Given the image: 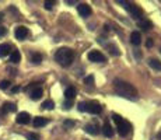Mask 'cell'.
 <instances>
[{
  "mask_svg": "<svg viewBox=\"0 0 161 140\" xmlns=\"http://www.w3.org/2000/svg\"><path fill=\"white\" fill-rule=\"evenodd\" d=\"M114 88H115L116 94L120 95V97L128 98V99H133V101L137 99V90H136V87L130 83L116 79L115 81H114Z\"/></svg>",
  "mask_w": 161,
  "mask_h": 140,
  "instance_id": "1",
  "label": "cell"
},
{
  "mask_svg": "<svg viewBox=\"0 0 161 140\" xmlns=\"http://www.w3.org/2000/svg\"><path fill=\"white\" fill-rule=\"evenodd\" d=\"M55 60L58 62L60 66L69 67L74 60V52L70 48H60L55 53Z\"/></svg>",
  "mask_w": 161,
  "mask_h": 140,
  "instance_id": "2",
  "label": "cell"
},
{
  "mask_svg": "<svg viewBox=\"0 0 161 140\" xmlns=\"http://www.w3.org/2000/svg\"><path fill=\"white\" fill-rule=\"evenodd\" d=\"M116 126H118V133H119V136H122V137L128 136L129 132H130V129H132V125L128 122V120H125V119L120 120Z\"/></svg>",
  "mask_w": 161,
  "mask_h": 140,
  "instance_id": "3",
  "label": "cell"
},
{
  "mask_svg": "<svg viewBox=\"0 0 161 140\" xmlns=\"http://www.w3.org/2000/svg\"><path fill=\"white\" fill-rule=\"evenodd\" d=\"M86 111L92 115H98L103 111V107H101V104L97 101H90V102H86Z\"/></svg>",
  "mask_w": 161,
  "mask_h": 140,
  "instance_id": "4",
  "label": "cell"
},
{
  "mask_svg": "<svg viewBox=\"0 0 161 140\" xmlns=\"http://www.w3.org/2000/svg\"><path fill=\"white\" fill-rule=\"evenodd\" d=\"M87 58H88L90 62H95V63H103V62H105V56L101 53L100 51H91V52H88Z\"/></svg>",
  "mask_w": 161,
  "mask_h": 140,
  "instance_id": "5",
  "label": "cell"
},
{
  "mask_svg": "<svg viewBox=\"0 0 161 140\" xmlns=\"http://www.w3.org/2000/svg\"><path fill=\"white\" fill-rule=\"evenodd\" d=\"M128 10L130 15L133 18H136V20H139V18H142V15H143V11H142V8L139 7V6L136 4H129L128 6Z\"/></svg>",
  "mask_w": 161,
  "mask_h": 140,
  "instance_id": "6",
  "label": "cell"
},
{
  "mask_svg": "<svg viewBox=\"0 0 161 140\" xmlns=\"http://www.w3.org/2000/svg\"><path fill=\"white\" fill-rule=\"evenodd\" d=\"M77 11H79L80 17H88L90 14H91V7L87 4V3H81V4L77 6Z\"/></svg>",
  "mask_w": 161,
  "mask_h": 140,
  "instance_id": "7",
  "label": "cell"
},
{
  "mask_svg": "<svg viewBox=\"0 0 161 140\" xmlns=\"http://www.w3.org/2000/svg\"><path fill=\"white\" fill-rule=\"evenodd\" d=\"M14 35H15V38L17 39H20V41H23V39H25L27 38V35H28V30H27L25 27H17L15 28V31H14Z\"/></svg>",
  "mask_w": 161,
  "mask_h": 140,
  "instance_id": "8",
  "label": "cell"
},
{
  "mask_svg": "<svg viewBox=\"0 0 161 140\" xmlns=\"http://www.w3.org/2000/svg\"><path fill=\"white\" fill-rule=\"evenodd\" d=\"M17 123L18 125H27V123H30L31 120V116L28 112H20V114L17 115Z\"/></svg>",
  "mask_w": 161,
  "mask_h": 140,
  "instance_id": "9",
  "label": "cell"
},
{
  "mask_svg": "<svg viewBox=\"0 0 161 140\" xmlns=\"http://www.w3.org/2000/svg\"><path fill=\"white\" fill-rule=\"evenodd\" d=\"M130 43L135 46H139L142 43V34L139 31H133L130 34Z\"/></svg>",
  "mask_w": 161,
  "mask_h": 140,
  "instance_id": "10",
  "label": "cell"
},
{
  "mask_svg": "<svg viewBox=\"0 0 161 140\" xmlns=\"http://www.w3.org/2000/svg\"><path fill=\"white\" fill-rule=\"evenodd\" d=\"M42 94H44V91H42V88L41 87H35V88H32L31 90V92H30V97L31 99H34V101H36V99H39L42 97Z\"/></svg>",
  "mask_w": 161,
  "mask_h": 140,
  "instance_id": "11",
  "label": "cell"
},
{
  "mask_svg": "<svg viewBox=\"0 0 161 140\" xmlns=\"http://www.w3.org/2000/svg\"><path fill=\"white\" fill-rule=\"evenodd\" d=\"M15 109H17L15 104H13V102H4L0 112H2V114H8V112H14Z\"/></svg>",
  "mask_w": 161,
  "mask_h": 140,
  "instance_id": "12",
  "label": "cell"
},
{
  "mask_svg": "<svg viewBox=\"0 0 161 140\" xmlns=\"http://www.w3.org/2000/svg\"><path fill=\"white\" fill-rule=\"evenodd\" d=\"M11 53V46L8 43H2L0 45V58H4V56Z\"/></svg>",
  "mask_w": 161,
  "mask_h": 140,
  "instance_id": "13",
  "label": "cell"
},
{
  "mask_svg": "<svg viewBox=\"0 0 161 140\" xmlns=\"http://www.w3.org/2000/svg\"><path fill=\"white\" fill-rule=\"evenodd\" d=\"M76 88L74 87H67L66 91H64V98L67 99V101H72V99L76 97Z\"/></svg>",
  "mask_w": 161,
  "mask_h": 140,
  "instance_id": "14",
  "label": "cell"
},
{
  "mask_svg": "<svg viewBox=\"0 0 161 140\" xmlns=\"http://www.w3.org/2000/svg\"><path fill=\"white\" fill-rule=\"evenodd\" d=\"M45 125H48V119L44 116H36L35 119H34V126L35 127H42V126H45Z\"/></svg>",
  "mask_w": 161,
  "mask_h": 140,
  "instance_id": "15",
  "label": "cell"
},
{
  "mask_svg": "<svg viewBox=\"0 0 161 140\" xmlns=\"http://www.w3.org/2000/svg\"><path fill=\"white\" fill-rule=\"evenodd\" d=\"M84 130L90 135H98V126L95 123H88L84 126Z\"/></svg>",
  "mask_w": 161,
  "mask_h": 140,
  "instance_id": "16",
  "label": "cell"
},
{
  "mask_svg": "<svg viewBox=\"0 0 161 140\" xmlns=\"http://www.w3.org/2000/svg\"><path fill=\"white\" fill-rule=\"evenodd\" d=\"M103 133H104V136H107V137H112V136H114V129L111 127V125H109L108 122L104 123V126H103Z\"/></svg>",
  "mask_w": 161,
  "mask_h": 140,
  "instance_id": "17",
  "label": "cell"
},
{
  "mask_svg": "<svg viewBox=\"0 0 161 140\" xmlns=\"http://www.w3.org/2000/svg\"><path fill=\"white\" fill-rule=\"evenodd\" d=\"M139 28H142L143 31H148L150 28H153V24L148 20H142V21H139Z\"/></svg>",
  "mask_w": 161,
  "mask_h": 140,
  "instance_id": "18",
  "label": "cell"
},
{
  "mask_svg": "<svg viewBox=\"0 0 161 140\" xmlns=\"http://www.w3.org/2000/svg\"><path fill=\"white\" fill-rule=\"evenodd\" d=\"M21 60V53L18 51H13L10 53V62L11 63H18Z\"/></svg>",
  "mask_w": 161,
  "mask_h": 140,
  "instance_id": "19",
  "label": "cell"
},
{
  "mask_svg": "<svg viewBox=\"0 0 161 140\" xmlns=\"http://www.w3.org/2000/svg\"><path fill=\"white\" fill-rule=\"evenodd\" d=\"M148 66H150L151 69L161 70V62H158L157 59H150V60H148Z\"/></svg>",
  "mask_w": 161,
  "mask_h": 140,
  "instance_id": "20",
  "label": "cell"
},
{
  "mask_svg": "<svg viewBox=\"0 0 161 140\" xmlns=\"http://www.w3.org/2000/svg\"><path fill=\"white\" fill-rule=\"evenodd\" d=\"M31 62H32V63H35V64L41 63V62H42L41 53H32V55H31Z\"/></svg>",
  "mask_w": 161,
  "mask_h": 140,
  "instance_id": "21",
  "label": "cell"
},
{
  "mask_svg": "<svg viewBox=\"0 0 161 140\" xmlns=\"http://www.w3.org/2000/svg\"><path fill=\"white\" fill-rule=\"evenodd\" d=\"M42 108H44V109H53L55 108V102L52 101V99H46V101L44 102V104H42Z\"/></svg>",
  "mask_w": 161,
  "mask_h": 140,
  "instance_id": "22",
  "label": "cell"
},
{
  "mask_svg": "<svg viewBox=\"0 0 161 140\" xmlns=\"http://www.w3.org/2000/svg\"><path fill=\"white\" fill-rule=\"evenodd\" d=\"M10 81L8 80H3V81H0V90H7L8 87H10Z\"/></svg>",
  "mask_w": 161,
  "mask_h": 140,
  "instance_id": "23",
  "label": "cell"
},
{
  "mask_svg": "<svg viewBox=\"0 0 161 140\" xmlns=\"http://www.w3.org/2000/svg\"><path fill=\"white\" fill-rule=\"evenodd\" d=\"M108 48L111 49V53H112L114 56H118V55H119V51H118V48H116L115 45H108Z\"/></svg>",
  "mask_w": 161,
  "mask_h": 140,
  "instance_id": "24",
  "label": "cell"
},
{
  "mask_svg": "<svg viewBox=\"0 0 161 140\" xmlns=\"http://www.w3.org/2000/svg\"><path fill=\"white\" fill-rule=\"evenodd\" d=\"M84 84H87V86H92V84H94V77H92V76H87L84 79Z\"/></svg>",
  "mask_w": 161,
  "mask_h": 140,
  "instance_id": "25",
  "label": "cell"
},
{
  "mask_svg": "<svg viewBox=\"0 0 161 140\" xmlns=\"http://www.w3.org/2000/svg\"><path fill=\"white\" fill-rule=\"evenodd\" d=\"M27 139L28 140H39V136L36 135V133H28V135H27Z\"/></svg>",
  "mask_w": 161,
  "mask_h": 140,
  "instance_id": "26",
  "label": "cell"
},
{
  "mask_svg": "<svg viewBox=\"0 0 161 140\" xmlns=\"http://www.w3.org/2000/svg\"><path fill=\"white\" fill-rule=\"evenodd\" d=\"M112 119H114V120H115V123H116V125H118V123H119V122H120V120H122V119H123V118H122V116H120V115H118V114H114V115H112Z\"/></svg>",
  "mask_w": 161,
  "mask_h": 140,
  "instance_id": "27",
  "label": "cell"
},
{
  "mask_svg": "<svg viewBox=\"0 0 161 140\" xmlns=\"http://www.w3.org/2000/svg\"><path fill=\"white\" fill-rule=\"evenodd\" d=\"M63 125L66 127H72V126L76 125V122H74V120H69V119H67V120H64V122H63Z\"/></svg>",
  "mask_w": 161,
  "mask_h": 140,
  "instance_id": "28",
  "label": "cell"
},
{
  "mask_svg": "<svg viewBox=\"0 0 161 140\" xmlns=\"http://www.w3.org/2000/svg\"><path fill=\"white\" fill-rule=\"evenodd\" d=\"M53 4H55L53 2H45V8H46V10H52Z\"/></svg>",
  "mask_w": 161,
  "mask_h": 140,
  "instance_id": "29",
  "label": "cell"
},
{
  "mask_svg": "<svg viewBox=\"0 0 161 140\" xmlns=\"http://www.w3.org/2000/svg\"><path fill=\"white\" fill-rule=\"evenodd\" d=\"M79 111L80 112H84L86 111V102H80V104H79Z\"/></svg>",
  "mask_w": 161,
  "mask_h": 140,
  "instance_id": "30",
  "label": "cell"
},
{
  "mask_svg": "<svg viewBox=\"0 0 161 140\" xmlns=\"http://www.w3.org/2000/svg\"><path fill=\"white\" fill-rule=\"evenodd\" d=\"M64 108H66V109H70V108H72V101H64Z\"/></svg>",
  "mask_w": 161,
  "mask_h": 140,
  "instance_id": "31",
  "label": "cell"
},
{
  "mask_svg": "<svg viewBox=\"0 0 161 140\" xmlns=\"http://www.w3.org/2000/svg\"><path fill=\"white\" fill-rule=\"evenodd\" d=\"M6 32H7V30H6L4 27H2V25H0V36L6 35Z\"/></svg>",
  "mask_w": 161,
  "mask_h": 140,
  "instance_id": "32",
  "label": "cell"
},
{
  "mask_svg": "<svg viewBox=\"0 0 161 140\" xmlns=\"http://www.w3.org/2000/svg\"><path fill=\"white\" fill-rule=\"evenodd\" d=\"M146 46H147V48H151V46H153V39H147Z\"/></svg>",
  "mask_w": 161,
  "mask_h": 140,
  "instance_id": "33",
  "label": "cell"
},
{
  "mask_svg": "<svg viewBox=\"0 0 161 140\" xmlns=\"http://www.w3.org/2000/svg\"><path fill=\"white\" fill-rule=\"evenodd\" d=\"M18 91H20V87H18V86H15V87L11 88V92H18Z\"/></svg>",
  "mask_w": 161,
  "mask_h": 140,
  "instance_id": "34",
  "label": "cell"
},
{
  "mask_svg": "<svg viewBox=\"0 0 161 140\" xmlns=\"http://www.w3.org/2000/svg\"><path fill=\"white\" fill-rule=\"evenodd\" d=\"M3 17H4V15H3V13H0V23H2V20H3Z\"/></svg>",
  "mask_w": 161,
  "mask_h": 140,
  "instance_id": "35",
  "label": "cell"
},
{
  "mask_svg": "<svg viewBox=\"0 0 161 140\" xmlns=\"http://www.w3.org/2000/svg\"><path fill=\"white\" fill-rule=\"evenodd\" d=\"M157 137H158V140H161V132L158 133V136H157Z\"/></svg>",
  "mask_w": 161,
  "mask_h": 140,
  "instance_id": "36",
  "label": "cell"
},
{
  "mask_svg": "<svg viewBox=\"0 0 161 140\" xmlns=\"http://www.w3.org/2000/svg\"><path fill=\"white\" fill-rule=\"evenodd\" d=\"M160 51H161V49H160Z\"/></svg>",
  "mask_w": 161,
  "mask_h": 140,
  "instance_id": "37",
  "label": "cell"
}]
</instances>
